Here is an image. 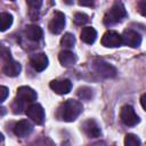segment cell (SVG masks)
Returning <instances> with one entry per match:
<instances>
[{
    "mask_svg": "<svg viewBox=\"0 0 146 146\" xmlns=\"http://www.w3.org/2000/svg\"><path fill=\"white\" fill-rule=\"evenodd\" d=\"M82 111H83V106L79 100L67 99L59 106L57 115L63 121L72 122L82 113Z\"/></svg>",
    "mask_w": 146,
    "mask_h": 146,
    "instance_id": "1",
    "label": "cell"
},
{
    "mask_svg": "<svg viewBox=\"0 0 146 146\" xmlns=\"http://www.w3.org/2000/svg\"><path fill=\"white\" fill-rule=\"evenodd\" d=\"M36 99V92L26 86L19 87L17 89V96L13 103V108L15 113H22L23 110H26V105L33 103Z\"/></svg>",
    "mask_w": 146,
    "mask_h": 146,
    "instance_id": "2",
    "label": "cell"
},
{
    "mask_svg": "<svg viewBox=\"0 0 146 146\" xmlns=\"http://www.w3.org/2000/svg\"><path fill=\"white\" fill-rule=\"evenodd\" d=\"M127 16V11L124 6L121 2H116L113 5V7L105 14L104 16V24L106 25H112L115 23L121 22L124 17Z\"/></svg>",
    "mask_w": 146,
    "mask_h": 146,
    "instance_id": "3",
    "label": "cell"
},
{
    "mask_svg": "<svg viewBox=\"0 0 146 146\" xmlns=\"http://www.w3.org/2000/svg\"><path fill=\"white\" fill-rule=\"evenodd\" d=\"M92 67L96 71V73H98L100 76L114 78L116 75V68L102 58H95L92 62Z\"/></svg>",
    "mask_w": 146,
    "mask_h": 146,
    "instance_id": "4",
    "label": "cell"
},
{
    "mask_svg": "<svg viewBox=\"0 0 146 146\" xmlns=\"http://www.w3.org/2000/svg\"><path fill=\"white\" fill-rule=\"evenodd\" d=\"M120 119L121 121L129 127H133L137 123H139V116L136 114L135 110L130 105H124L120 111Z\"/></svg>",
    "mask_w": 146,
    "mask_h": 146,
    "instance_id": "5",
    "label": "cell"
},
{
    "mask_svg": "<svg viewBox=\"0 0 146 146\" xmlns=\"http://www.w3.org/2000/svg\"><path fill=\"white\" fill-rule=\"evenodd\" d=\"M26 115L36 124H42L44 122V110L40 104H31L25 111Z\"/></svg>",
    "mask_w": 146,
    "mask_h": 146,
    "instance_id": "6",
    "label": "cell"
},
{
    "mask_svg": "<svg viewBox=\"0 0 146 146\" xmlns=\"http://www.w3.org/2000/svg\"><path fill=\"white\" fill-rule=\"evenodd\" d=\"M122 35L115 31H107L102 38V44L107 48H116L122 44Z\"/></svg>",
    "mask_w": 146,
    "mask_h": 146,
    "instance_id": "7",
    "label": "cell"
},
{
    "mask_svg": "<svg viewBox=\"0 0 146 146\" xmlns=\"http://www.w3.org/2000/svg\"><path fill=\"white\" fill-rule=\"evenodd\" d=\"M122 42L131 48H137L141 43V35L133 30H125L122 34Z\"/></svg>",
    "mask_w": 146,
    "mask_h": 146,
    "instance_id": "8",
    "label": "cell"
},
{
    "mask_svg": "<svg viewBox=\"0 0 146 146\" xmlns=\"http://www.w3.org/2000/svg\"><path fill=\"white\" fill-rule=\"evenodd\" d=\"M64 26H65V15L60 11H56L48 25L50 32L54 34H58L63 31Z\"/></svg>",
    "mask_w": 146,
    "mask_h": 146,
    "instance_id": "9",
    "label": "cell"
},
{
    "mask_svg": "<svg viewBox=\"0 0 146 146\" xmlns=\"http://www.w3.org/2000/svg\"><path fill=\"white\" fill-rule=\"evenodd\" d=\"M49 87L58 95H66L72 89V82L67 79L64 80H52Z\"/></svg>",
    "mask_w": 146,
    "mask_h": 146,
    "instance_id": "10",
    "label": "cell"
},
{
    "mask_svg": "<svg viewBox=\"0 0 146 146\" xmlns=\"http://www.w3.org/2000/svg\"><path fill=\"white\" fill-rule=\"evenodd\" d=\"M82 131L89 138H97L100 136V127L92 119H89L82 123Z\"/></svg>",
    "mask_w": 146,
    "mask_h": 146,
    "instance_id": "11",
    "label": "cell"
},
{
    "mask_svg": "<svg viewBox=\"0 0 146 146\" xmlns=\"http://www.w3.org/2000/svg\"><path fill=\"white\" fill-rule=\"evenodd\" d=\"M33 131V125L27 120H21L14 125V133L17 137H26Z\"/></svg>",
    "mask_w": 146,
    "mask_h": 146,
    "instance_id": "12",
    "label": "cell"
},
{
    "mask_svg": "<svg viewBox=\"0 0 146 146\" xmlns=\"http://www.w3.org/2000/svg\"><path fill=\"white\" fill-rule=\"evenodd\" d=\"M30 64L31 66L38 71L41 72L43 71L47 66H48V57L46 56V54L40 52V54H34L31 58H30Z\"/></svg>",
    "mask_w": 146,
    "mask_h": 146,
    "instance_id": "13",
    "label": "cell"
},
{
    "mask_svg": "<svg viewBox=\"0 0 146 146\" xmlns=\"http://www.w3.org/2000/svg\"><path fill=\"white\" fill-rule=\"evenodd\" d=\"M2 71L8 76H17L21 72V64L13 58L5 60V65L2 67Z\"/></svg>",
    "mask_w": 146,
    "mask_h": 146,
    "instance_id": "14",
    "label": "cell"
},
{
    "mask_svg": "<svg viewBox=\"0 0 146 146\" xmlns=\"http://www.w3.org/2000/svg\"><path fill=\"white\" fill-rule=\"evenodd\" d=\"M58 59H59V63L64 67H72L76 63V56L70 50L60 51L59 55H58Z\"/></svg>",
    "mask_w": 146,
    "mask_h": 146,
    "instance_id": "15",
    "label": "cell"
},
{
    "mask_svg": "<svg viewBox=\"0 0 146 146\" xmlns=\"http://www.w3.org/2000/svg\"><path fill=\"white\" fill-rule=\"evenodd\" d=\"M24 33H25V36L31 41H39V40L42 39V35H43V32H42L41 27L38 26V25L26 26L25 30H24Z\"/></svg>",
    "mask_w": 146,
    "mask_h": 146,
    "instance_id": "16",
    "label": "cell"
},
{
    "mask_svg": "<svg viewBox=\"0 0 146 146\" xmlns=\"http://www.w3.org/2000/svg\"><path fill=\"white\" fill-rule=\"evenodd\" d=\"M80 36H81V40H82L83 42H86V43H88V44H91V43L95 42V40H96V38H97V32H96V30H95L94 27H91V26H86V27L82 29Z\"/></svg>",
    "mask_w": 146,
    "mask_h": 146,
    "instance_id": "17",
    "label": "cell"
},
{
    "mask_svg": "<svg viewBox=\"0 0 146 146\" xmlns=\"http://www.w3.org/2000/svg\"><path fill=\"white\" fill-rule=\"evenodd\" d=\"M13 24V16L8 13H1L0 14V30L1 32H5L8 30Z\"/></svg>",
    "mask_w": 146,
    "mask_h": 146,
    "instance_id": "18",
    "label": "cell"
},
{
    "mask_svg": "<svg viewBox=\"0 0 146 146\" xmlns=\"http://www.w3.org/2000/svg\"><path fill=\"white\" fill-rule=\"evenodd\" d=\"M75 43V38L71 33H65L60 39V44L65 48H72Z\"/></svg>",
    "mask_w": 146,
    "mask_h": 146,
    "instance_id": "19",
    "label": "cell"
},
{
    "mask_svg": "<svg viewBox=\"0 0 146 146\" xmlns=\"http://www.w3.org/2000/svg\"><path fill=\"white\" fill-rule=\"evenodd\" d=\"M141 144L138 136L133 133H127L124 137V145L125 146H139Z\"/></svg>",
    "mask_w": 146,
    "mask_h": 146,
    "instance_id": "20",
    "label": "cell"
},
{
    "mask_svg": "<svg viewBox=\"0 0 146 146\" xmlns=\"http://www.w3.org/2000/svg\"><path fill=\"white\" fill-rule=\"evenodd\" d=\"M78 96L83 100H89L92 97V89L89 87H81L78 89Z\"/></svg>",
    "mask_w": 146,
    "mask_h": 146,
    "instance_id": "21",
    "label": "cell"
},
{
    "mask_svg": "<svg viewBox=\"0 0 146 146\" xmlns=\"http://www.w3.org/2000/svg\"><path fill=\"white\" fill-rule=\"evenodd\" d=\"M88 22V16L83 13H76L74 15V23L78 25H83Z\"/></svg>",
    "mask_w": 146,
    "mask_h": 146,
    "instance_id": "22",
    "label": "cell"
},
{
    "mask_svg": "<svg viewBox=\"0 0 146 146\" xmlns=\"http://www.w3.org/2000/svg\"><path fill=\"white\" fill-rule=\"evenodd\" d=\"M26 3L32 9H39L42 5V0H26Z\"/></svg>",
    "mask_w": 146,
    "mask_h": 146,
    "instance_id": "23",
    "label": "cell"
},
{
    "mask_svg": "<svg viewBox=\"0 0 146 146\" xmlns=\"http://www.w3.org/2000/svg\"><path fill=\"white\" fill-rule=\"evenodd\" d=\"M9 90H8V88L7 87H5V86H1L0 87V102L1 103H3L5 100H6V98H7V96H8V92Z\"/></svg>",
    "mask_w": 146,
    "mask_h": 146,
    "instance_id": "24",
    "label": "cell"
},
{
    "mask_svg": "<svg viewBox=\"0 0 146 146\" xmlns=\"http://www.w3.org/2000/svg\"><path fill=\"white\" fill-rule=\"evenodd\" d=\"M138 11L146 17V0H141L139 3H138Z\"/></svg>",
    "mask_w": 146,
    "mask_h": 146,
    "instance_id": "25",
    "label": "cell"
},
{
    "mask_svg": "<svg viewBox=\"0 0 146 146\" xmlns=\"http://www.w3.org/2000/svg\"><path fill=\"white\" fill-rule=\"evenodd\" d=\"M96 0H79V5L83 7H94Z\"/></svg>",
    "mask_w": 146,
    "mask_h": 146,
    "instance_id": "26",
    "label": "cell"
},
{
    "mask_svg": "<svg viewBox=\"0 0 146 146\" xmlns=\"http://www.w3.org/2000/svg\"><path fill=\"white\" fill-rule=\"evenodd\" d=\"M140 104H141L143 108L146 111V94H144V95L140 97Z\"/></svg>",
    "mask_w": 146,
    "mask_h": 146,
    "instance_id": "27",
    "label": "cell"
},
{
    "mask_svg": "<svg viewBox=\"0 0 146 146\" xmlns=\"http://www.w3.org/2000/svg\"><path fill=\"white\" fill-rule=\"evenodd\" d=\"M63 1H64L66 5H72V3H73V0H63Z\"/></svg>",
    "mask_w": 146,
    "mask_h": 146,
    "instance_id": "28",
    "label": "cell"
},
{
    "mask_svg": "<svg viewBox=\"0 0 146 146\" xmlns=\"http://www.w3.org/2000/svg\"><path fill=\"white\" fill-rule=\"evenodd\" d=\"M10 1H14V0H10Z\"/></svg>",
    "mask_w": 146,
    "mask_h": 146,
    "instance_id": "29",
    "label": "cell"
}]
</instances>
